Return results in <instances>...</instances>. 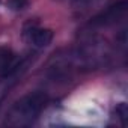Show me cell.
<instances>
[{
  "mask_svg": "<svg viewBox=\"0 0 128 128\" xmlns=\"http://www.w3.org/2000/svg\"><path fill=\"white\" fill-rule=\"evenodd\" d=\"M48 104V95L41 90L29 92L20 100H17L6 113L5 125L8 126H29Z\"/></svg>",
  "mask_w": 128,
  "mask_h": 128,
  "instance_id": "obj_1",
  "label": "cell"
},
{
  "mask_svg": "<svg viewBox=\"0 0 128 128\" xmlns=\"http://www.w3.org/2000/svg\"><path fill=\"white\" fill-rule=\"evenodd\" d=\"M126 9H128V2L126 0H119V2H116V3L107 6L106 9H102L100 14H96L90 20L89 27H92V29H102V27L114 26L120 20L125 18Z\"/></svg>",
  "mask_w": 128,
  "mask_h": 128,
  "instance_id": "obj_2",
  "label": "cell"
},
{
  "mask_svg": "<svg viewBox=\"0 0 128 128\" xmlns=\"http://www.w3.org/2000/svg\"><path fill=\"white\" fill-rule=\"evenodd\" d=\"M23 39L33 48L41 50L45 48L51 44L53 41V32L51 29H47L44 26H41L36 21H29L23 26Z\"/></svg>",
  "mask_w": 128,
  "mask_h": 128,
  "instance_id": "obj_3",
  "label": "cell"
},
{
  "mask_svg": "<svg viewBox=\"0 0 128 128\" xmlns=\"http://www.w3.org/2000/svg\"><path fill=\"white\" fill-rule=\"evenodd\" d=\"M23 68L24 62L18 59L11 48H0V77L14 78Z\"/></svg>",
  "mask_w": 128,
  "mask_h": 128,
  "instance_id": "obj_4",
  "label": "cell"
},
{
  "mask_svg": "<svg viewBox=\"0 0 128 128\" xmlns=\"http://www.w3.org/2000/svg\"><path fill=\"white\" fill-rule=\"evenodd\" d=\"M71 5L77 9H86V8H90L94 5H96L101 0H70Z\"/></svg>",
  "mask_w": 128,
  "mask_h": 128,
  "instance_id": "obj_5",
  "label": "cell"
},
{
  "mask_svg": "<svg viewBox=\"0 0 128 128\" xmlns=\"http://www.w3.org/2000/svg\"><path fill=\"white\" fill-rule=\"evenodd\" d=\"M11 8L12 9H15V11H21V9H24L26 6H27V3H29V0H11Z\"/></svg>",
  "mask_w": 128,
  "mask_h": 128,
  "instance_id": "obj_6",
  "label": "cell"
}]
</instances>
